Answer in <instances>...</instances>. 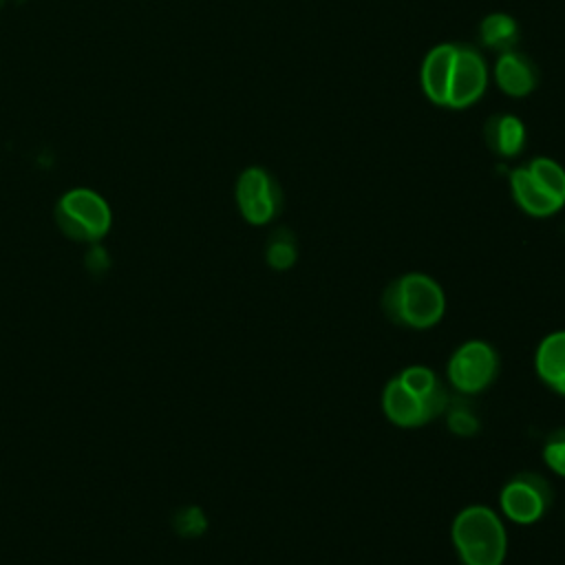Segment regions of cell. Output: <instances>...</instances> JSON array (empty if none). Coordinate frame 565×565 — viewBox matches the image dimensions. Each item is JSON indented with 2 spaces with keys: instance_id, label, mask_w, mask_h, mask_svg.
Returning <instances> with one entry per match:
<instances>
[{
  "instance_id": "obj_1",
  "label": "cell",
  "mask_w": 565,
  "mask_h": 565,
  "mask_svg": "<svg viewBox=\"0 0 565 565\" xmlns=\"http://www.w3.org/2000/svg\"><path fill=\"white\" fill-rule=\"evenodd\" d=\"M384 316L404 329L426 331L441 322L446 294L441 285L424 271H406L393 278L382 291Z\"/></svg>"
},
{
  "instance_id": "obj_2",
  "label": "cell",
  "mask_w": 565,
  "mask_h": 565,
  "mask_svg": "<svg viewBox=\"0 0 565 565\" xmlns=\"http://www.w3.org/2000/svg\"><path fill=\"white\" fill-rule=\"evenodd\" d=\"M450 541L461 565H503L508 554L503 519L483 503H470L455 514Z\"/></svg>"
},
{
  "instance_id": "obj_3",
  "label": "cell",
  "mask_w": 565,
  "mask_h": 565,
  "mask_svg": "<svg viewBox=\"0 0 565 565\" xmlns=\"http://www.w3.org/2000/svg\"><path fill=\"white\" fill-rule=\"evenodd\" d=\"M55 223L64 236L77 243H97L113 223L110 205L102 194L88 188H73L55 203Z\"/></svg>"
},
{
  "instance_id": "obj_4",
  "label": "cell",
  "mask_w": 565,
  "mask_h": 565,
  "mask_svg": "<svg viewBox=\"0 0 565 565\" xmlns=\"http://www.w3.org/2000/svg\"><path fill=\"white\" fill-rule=\"evenodd\" d=\"M499 375V353L486 340H466L448 358L446 380L457 395H479Z\"/></svg>"
},
{
  "instance_id": "obj_5",
  "label": "cell",
  "mask_w": 565,
  "mask_h": 565,
  "mask_svg": "<svg viewBox=\"0 0 565 565\" xmlns=\"http://www.w3.org/2000/svg\"><path fill=\"white\" fill-rule=\"evenodd\" d=\"M554 492L550 481L532 470L516 472L499 490L501 514L516 525L539 523L552 508Z\"/></svg>"
},
{
  "instance_id": "obj_6",
  "label": "cell",
  "mask_w": 565,
  "mask_h": 565,
  "mask_svg": "<svg viewBox=\"0 0 565 565\" xmlns=\"http://www.w3.org/2000/svg\"><path fill=\"white\" fill-rule=\"evenodd\" d=\"M236 205L241 216L252 225L269 223L280 207L276 181L263 168H247L236 181Z\"/></svg>"
},
{
  "instance_id": "obj_7",
  "label": "cell",
  "mask_w": 565,
  "mask_h": 565,
  "mask_svg": "<svg viewBox=\"0 0 565 565\" xmlns=\"http://www.w3.org/2000/svg\"><path fill=\"white\" fill-rule=\"evenodd\" d=\"M382 411L386 419L399 428H417L439 417L444 411L419 395L411 393L397 375L391 377L382 388Z\"/></svg>"
},
{
  "instance_id": "obj_8",
  "label": "cell",
  "mask_w": 565,
  "mask_h": 565,
  "mask_svg": "<svg viewBox=\"0 0 565 565\" xmlns=\"http://www.w3.org/2000/svg\"><path fill=\"white\" fill-rule=\"evenodd\" d=\"M488 86V66L481 53L468 46H459L457 62L450 79L448 90V106L450 108H466L472 106Z\"/></svg>"
},
{
  "instance_id": "obj_9",
  "label": "cell",
  "mask_w": 565,
  "mask_h": 565,
  "mask_svg": "<svg viewBox=\"0 0 565 565\" xmlns=\"http://www.w3.org/2000/svg\"><path fill=\"white\" fill-rule=\"evenodd\" d=\"M457 44H437L422 62V88L437 106H448L450 79L457 62Z\"/></svg>"
},
{
  "instance_id": "obj_10",
  "label": "cell",
  "mask_w": 565,
  "mask_h": 565,
  "mask_svg": "<svg viewBox=\"0 0 565 565\" xmlns=\"http://www.w3.org/2000/svg\"><path fill=\"white\" fill-rule=\"evenodd\" d=\"M534 371L547 388L565 397V329L552 331L539 342Z\"/></svg>"
},
{
  "instance_id": "obj_11",
  "label": "cell",
  "mask_w": 565,
  "mask_h": 565,
  "mask_svg": "<svg viewBox=\"0 0 565 565\" xmlns=\"http://www.w3.org/2000/svg\"><path fill=\"white\" fill-rule=\"evenodd\" d=\"M510 188H512V196H514L516 205L530 216L545 218L561 210V205L550 194H545L541 190V185L532 179V174L527 172L525 166L516 168L510 174Z\"/></svg>"
},
{
  "instance_id": "obj_12",
  "label": "cell",
  "mask_w": 565,
  "mask_h": 565,
  "mask_svg": "<svg viewBox=\"0 0 565 565\" xmlns=\"http://www.w3.org/2000/svg\"><path fill=\"white\" fill-rule=\"evenodd\" d=\"M494 77L501 90L512 97H523L536 86V73L532 64L514 51L501 53L494 66Z\"/></svg>"
},
{
  "instance_id": "obj_13",
  "label": "cell",
  "mask_w": 565,
  "mask_h": 565,
  "mask_svg": "<svg viewBox=\"0 0 565 565\" xmlns=\"http://www.w3.org/2000/svg\"><path fill=\"white\" fill-rule=\"evenodd\" d=\"M397 380H399L411 393L419 395L422 399H426V402L439 406L441 411L446 408L450 395L446 393L444 384L439 382L437 373H435L430 366H426V364H408V366H404V369L397 373Z\"/></svg>"
},
{
  "instance_id": "obj_14",
  "label": "cell",
  "mask_w": 565,
  "mask_h": 565,
  "mask_svg": "<svg viewBox=\"0 0 565 565\" xmlns=\"http://www.w3.org/2000/svg\"><path fill=\"white\" fill-rule=\"evenodd\" d=\"M490 143L501 157H516L525 143L523 121L514 115H501L490 126Z\"/></svg>"
},
{
  "instance_id": "obj_15",
  "label": "cell",
  "mask_w": 565,
  "mask_h": 565,
  "mask_svg": "<svg viewBox=\"0 0 565 565\" xmlns=\"http://www.w3.org/2000/svg\"><path fill=\"white\" fill-rule=\"evenodd\" d=\"M441 415L446 417L448 430L457 437H475L481 430L479 413L475 404L468 399V395L448 397V404Z\"/></svg>"
},
{
  "instance_id": "obj_16",
  "label": "cell",
  "mask_w": 565,
  "mask_h": 565,
  "mask_svg": "<svg viewBox=\"0 0 565 565\" xmlns=\"http://www.w3.org/2000/svg\"><path fill=\"white\" fill-rule=\"evenodd\" d=\"M479 33H481V40H483L486 46L505 53L516 42L519 24L508 13H490V15L483 18V22L479 26Z\"/></svg>"
},
{
  "instance_id": "obj_17",
  "label": "cell",
  "mask_w": 565,
  "mask_h": 565,
  "mask_svg": "<svg viewBox=\"0 0 565 565\" xmlns=\"http://www.w3.org/2000/svg\"><path fill=\"white\" fill-rule=\"evenodd\" d=\"M525 168L532 174V179L541 185V190L545 194H550L563 207L565 205V170H563V166H558L556 161H552L547 157H536Z\"/></svg>"
},
{
  "instance_id": "obj_18",
  "label": "cell",
  "mask_w": 565,
  "mask_h": 565,
  "mask_svg": "<svg viewBox=\"0 0 565 565\" xmlns=\"http://www.w3.org/2000/svg\"><path fill=\"white\" fill-rule=\"evenodd\" d=\"M296 258H298V247H296L294 234L287 230L274 232L265 247L267 265L276 271H287L289 267L296 265Z\"/></svg>"
},
{
  "instance_id": "obj_19",
  "label": "cell",
  "mask_w": 565,
  "mask_h": 565,
  "mask_svg": "<svg viewBox=\"0 0 565 565\" xmlns=\"http://www.w3.org/2000/svg\"><path fill=\"white\" fill-rule=\"evenodd\" d=\"M543 461L545 466L565 479V426L552 430L543 441Z\"/></svg>"
},
{
  "instance_id": "obj_20",
  "label": "cell",
  "mask_w": 565,
  "mask_h": 565,
  "mask_svg": "<svg viewBox=\"0 0 565 565\" xmlns=\"http://www.w3.org/2000/svg\"><path fill=\"white\" fill-rule=\"evenodd\" d=\"M174 527H177V532L183 534V536H199L201 532H205L207 521H205V514H203L199 508L190 505V508H181V510L177 512V516H174Z\"/></svg>"
},
{
  "instance_id": "obj_21",
  "label": "cell",
  "mask_w": 565,
  "mask_h": 565,
  "mask_svg": "<svg viewBox=\"0 0 565 565\" xmlns=\"http://www.w3.org/2000/svg\"><path fill=\"white\" fill-rule=\"evenodd\" d=\"M88 258H86V265L90 267V269H104L106 265H108V254L102 249V247H93V252L90 254H86Z\"/></svg>"
},
{
  "instance_id": "obj_22",
  "label": "cell",
  "mask_w": 565,
  "mask_h": 565,
  "mask_svg": "<svg viewBox=\"0 0 565 565\" xmlns=\"http://www.w3.org/2000/svg\"><path fill=\"white\" fill-rule=\"evenodd\" d=\"M2 4H4V0H0V7H2Z\"/></svg>"
}]
</instances>
